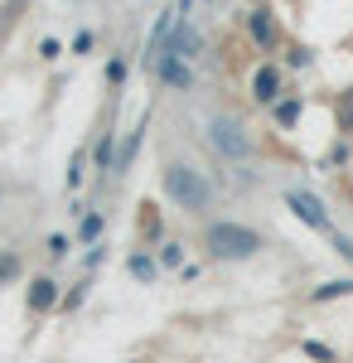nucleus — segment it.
<instances>
[{"instance_id": "f257e3e1", "label": "nucleus", "mask_w": 353, "mask_h": 363, "mask_svg": "<svg viewBox=\"0 0 353 363\" xmlns=\"http://www.w3.org/2000/svg\"><path fill=\"white\" fill-rule=\"evenodd\" d=\"M160 189H164V199H169L179 213H189V218L208 213L213 199H218V184L208 179V169H198L194 160H179V155H169L160 165Z\"/></svg>"}, {"instance_id": "f03ea898", "label": "nucleus", "mask_w": 353, "mask_h": 363, "mask_svg": "<svg viewBox=\"0 0 353 363\" xmlns=\"http://www.w3.org/2000/svg\"><path fill=\"white\" fill-rule=\"evenodd\" d=\"M198 247L208 252V262H223V267H237V262H252L267 252V233H257L242 218H213L203 228Z\"/></svg>"}, {"instance_id": "7ed1b4c3", "label": "nucleus", "mask_w": 353, "mask_h": 363, "mask_svg": "<svg viewBox=\"0 0 353 363\" xmlns=\"http://www.w3.org/2000/svg\"><path fill=\"white\" fill-rule=\"evenodd\" d=\"M208 145L218 150V160H228V165H252V155H257V145H252V136H247L242 116H232V112L208 116Z\"/></svg>"}, {"instance_id": "20e7f679", "label": "nucleus", "mask_w": 353, "mask_h": 363, "mask_svg": "<svg viewBox=\"0 0 353 363\" xmlns=\"http://www.w3.org/2000/svg\"><path fill=\"white\" fill-rule=\"evenodd\" d=\"M242 25H247V39H252V49H257V54L276 58L281 49H286V29H281V15H276L267 0H257V5L247 10Z\"/></svg>"}, {"instance_id": "39448f33", "label": "nucleus", "mask_w": 353, "mask_h": 363, "mask_svg": "<svg viewBox=\"0 0 353 363\" xmlns=\"http://www.w3.org/2000/svg\"><path fill=\"white\" fill-rule=\"evenodd\" d=\"M145 68H150V83L164 87V92H194V63L179 54H169V49H160V54L145 58Z\"/></svg>"}, {"instance_id": "423d86ee", "label": "nucleus", "mask_w": 353, "mask_h": 363, "mask_svg": "<svg viewBox=\"0 0 353 363\" xmlns=\"http://www.w3.org/2000/svg\"><path fill=\"white\" fill-rule=\"evenodd\" d=\"M286 208H291L310 233H320V238H334V233H339L334 218H329V208H325V199L310 194V189H286Z\"/></svg>"}, {"instance_id": "0eeeda50", "label": "nucleus", "mask_w": 353, "mask_h": 363, "mask_svg": "<svg viewBox=\"0 0 353 363\" xmlns=\"http://www.w3.org/2000/svg\"><path fill=\"white\" fill-rule=\"evenodd\" d=\"M291 87H286V68L276 63V58H262L257 68H252V83H247V97L257 102V107H271V102H281Z\"/></svg>"}, {"instance_id": "6e6552de", "label": "nucleus", "mask_w": 353, "mask_h": 363, "mask_svg": "<svg viewBox=\"0 0 353 363\" xmlns=\"http://www.w3.org/2000/svg\"><path fill=\"white\" fill-rule=\"evenodd\" d=\"M145 131H150V107L140 112V121L131 126V131H121V140H116V165H111V174H116V179H121V174H131L140 145H145Z\"/></svg>"}, {"instance_id": "1a4fd4ad", "label": "nucleus", "mask_w": 353, "mask_h": 363, "mask_svg": "<svg viewBox=\"0 0 353 363\" xmlns=\"http://www.w3.org/2000/svg\"><path fill=\"white\" fill-rule=\"evenodd\" d=\"M164 49H169V54H179V58H189V63L203 54V34L194 29L189 15H179V25H174V34H169V44H164ZM155 54H160V49H155Z\"/></svg>"}, {"instance_id": "9d476101", "label": "nucleus", "mask_w": 353, "mask_h": 363, "mask_svg": "<svg viewBox=\"0 0 353 363\" xmlns=\"http://www.w3.org/2000/svg\"><path fill=\"white\" fill-rule=\"evenodd\" d=\"M58 301H63V291H58L54 277H34L29 281V291H25L29 315H49V310H58Z\"/></svg>"}, {"instance_id": "9b49d317", "label": "nucleus", "mask_w": 353, "mask_h": 363, "mask_svg": "<svg viewBox=\"0 0 353 363\" xmlns=\"http://www.w3.org/2000/svg\"><path fill=\"white\" fill-rule=\"evenodd\" d=\"M126 272H131V281L136 286H160V277H164V267H160V257L150 247H136L131 257H126Z\"/></svg>"}, {"instance_id": "f8f14e48", "label": "nucleus", "mask_w": 353, "mask_h": 363, "mask_svg": "<svg viewBox=\"0 0 353 363\" xmlns=\"http://www.w3.org/2000/svg\"><path fill=\"white\" fill-rule=\"evenodd\" d=\"M267 112H271V126H276V131H296V126H300V112H305V97H300V92H286V97H281V102H271Z\"/></svg>"}, {"instance_id": "ddd939ff", "label": "nucleus", "mask_w": 353, "mask_h": 363, "mask_svg": "<svg viewBox=\"0 0 353 363\" xmlns=\"http://www.w3.org/2000/svg\"><path fill=\"white\" fill-rule=\"evenodd\" d=\"M164 242V213L160 208H155V199H145V203H140V247H160Z\"/></svg>"}, {"instance_id": "4468645a", "label": "nucleus", "mask_w": 353, "mask_h": 363, "mask_svg": "<svg viewBox=\"0 0 353 363\" xmlns=\"http://www.w3.org/2000/svg\"><path fill=\"white\" fill-rule=\"evenodd\" d=\"M102 233H107V218L97 213V208H82L78 213V247H92V242H102Z\"/></svg>"}, {"instance_id": "2eb2a0df", "label": "nucleus", "mask_w": 353, "mask_h": 363, "mask_svg": "<svg viewBox=\"0 0 353 363\" xmlns=\"http://www.w3.org/2000/svg\"><path fill=\"white\" fill-rule=\"evenodd\" d=\"M160 267L164 272H184V267H189V242H184V238H164L160 242Z\"/></svg>"}, {"instance_id": "dca6fc26", "label": "nucleus", "mask_w": 353, "mask_h": 363, "mask_svg": "<svg viewBox=\"0 0 353 363\" xmlns=\"http://www.w3.org/2000/svg\"><path fill=\"white\" fill-rule=\"evenodd\" d=\"M92 165H97V174H102V179H107L111 174V165H116V131H102V136H97V150H92Z\"/></svg>"}, {"instance_id": "f3484780", "label": "nucleus", "mask_w": 353, "mask_h": 363, "mask_svg": "<svg viewBox=\"0 0 353 363\" xmlns=\"http://www.w3.org/2000/svg\"><path fill=\"white\" fill-rule=\"evenodd\" d=\"M344 296H353V277H339V281L315 286V291H310V306H329V301H344Z\"/></svg>"}, {"instance_id": "a211bd4d", "label": "nucleus", "mask_w": 353, "mask_h": 363, "mask_svg": "<svg viewBox=\"0 0 353 363\" xmlns=\"http://www.w3.org/2000/svg\"><path fill=\"white\" fill-rule=\"evenodd\" d=\"M334 131L344 140L353 136V87H344V92L334 97Z\"/></svg>"}, {"instance_id": "6ab92c4d", "label": "nucleus", "mask_w": 353, "mask_h": 363, "mask_svg": "<svg viewBox=\"0 0 353 363\" xmlns=\"http://www.w3.org/2000/svg\"><path fill=\"white\" fill-rule=\"evenodd\" d=\"M126 78H131V58H126V54H111L107 58V87H111V92H121Z\"/></svg>"}, {"instance_id": "aec40b11", "label": "nucleus", "mask_w": 353, "mask_h": 363, "mask_svg": "<svg viewBox=\"0 0 353 363\" xmlns=\"http://www.w3.org/2000/svg\"><path fill=\"white\" fill-rule=\"evenodd\" d=\"M281 54H286V63H281V68H296V73L315 63V49H310V44H286Z\"/></svg>"}, {"instance_id": "412c9836", "label": "nucleus", "mask_w": 353, "mask_h": 363, "mask_svg": "<svg viewBox=\"0 0 353 363\" xmlns=\"http://www.w3.org/2000/svg\"><path fill=\"white\" fill-rule=\"evenodd\" d=\"M82 179H87V150H73V160H68V174H63V184L68 189H82Z\"/></svg>"}, {"instance_id": "4be33fe9", "label": "nucleus", "mask_w": 353, "mask_h": 363, "mask_svg": "<svg viewBox=\"0 0 353 363\" xmlns=\"http://www.w3.org/2000/svg\"><path fill=\"white\" fill-rule=\"evenodd\" d=\"M87 296H92V277H82L73 291H63V301H58V310H82L87 306Z\"/></svg>"}, {"instance_id": "5701e85b", "label": "nucleus", "mask_w": 353, "mask_h": 363, "mask_svg": "<svg viewBox=\"0 0 353 363\" xmlns=\"http://www.w3.org/2000/svg\"><path fill=\"white\" fill-rule=\"evenodd\" d=\"M25 272V262H20V252H0V286H10V281H20Z\"/></svg>"}, {"instance_id": "b1692460", "label": "nucleus", "mask_w": 353, "mask_h": 363, "mask_svg": "<svg viewBox=\"0 0 353 363\" xmlns=\"http://www.w3.org/2000/svg\"><path fill=\"white\" fill-rule=\"evenodd\" d=\"M300 354H305V359H315V363H339V354H334L329 344H320V339H305V344H300Z\"/></svg>"}, {"instance_id": "393cba45", "label": "nucleus", "mask_w": 353, "mask_h": 363, "mask_svg": "<svg viewBox=\"0 0 353 363\" xmlns=\"http://www.w3.org/2000/svg\"><path fill=\"white\" fill-rule=\"evenodd\" d=\"M44 252H49V262H63V257L73 252V238H68V233H49V242H44Z\"/></svg>"}, {"instance_id": "a878e982", "label": "nucleus", "mask_w": 353, "mask_h": 363, "mask_svg": "<svg viewBox=\"0 0 353 363\" xmlns=\"http://www.w3.org/2000/svg\"><path fill=\"white\" fill-rule=\"evenodd\" d=\"M102 262H107V242H92V247L82 252V272H97Z\"/></svg>"}, {"instance_id": "bb28decb", "label": "nucleus", "mask_w": 353, "mask_h": 363, "mask_svg": "<svg viewBox=\"0 0 353 363\" xmlns=\"http://www.w3.org/2000/svg\"><path fill=\"white\" fill-rule=\"evenodd\" d=\"M344 160H349V140L339 136V145H334V150H329V155H325V169H339V165H344Z\"/></svg>"}, {"instance_id": "cd10ccee", "label": "nucleus", "mask_w": 353, "mask_h": 363, "mask_svg": "<svg viewBox=\"0 0 353 363\" xmlns=\"http://www.w3.org/2000/svg\"><path fill=\"white\" fill-rule=\"evenodd\" d=\"M92 44H97V34H92V29H78V39H73V54H92Z\"/></svg>"}, {"instance_id": "c85d7f7f", "label": "nucleus", "mask_w": 353, "mask_h": 363, "mask_svg": "<svg viewBox=\"0 0 353 363\" xmlns=\"http://www.w3.org/2000/svg\"><path fill=\"white\" fill-rule=\"evenodd\" d=\"M58 54H63V44H58V39H39V58H44V63H54Z\"/></svg>"}, {"instance_id": "c756f323", "label": "nucleus", "mask_w": 353, "mask_h": 363, "mask_svg": "<svg viewBox=\"0 0 353 363\" xmlns=\"http://www.w3.org/2000/svg\"><path fill=\"white\" fill-rule=\"evenodd\" d=\"M179 277H184V281H189V286H194V281L203 277V267H198V262H189V267H184V272H179Z\"/></svg>"}]
</instances>
